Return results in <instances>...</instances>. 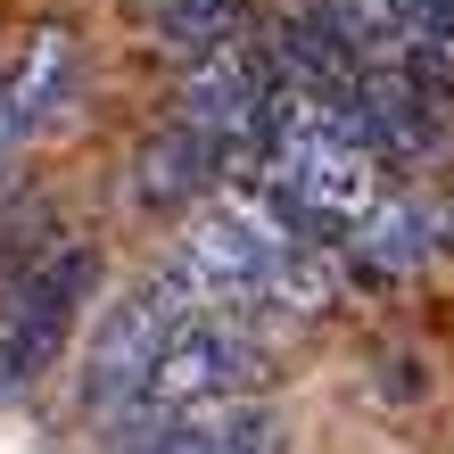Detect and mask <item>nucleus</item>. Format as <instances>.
I'll list each match as a JSON object with an SVG mask.
<instances>
[{"label": "nucleus", "instance_id": "nucleus-6", "mask_svg": "<svg viewBox=\"0 0 454 454\" xmlns=\"http://www.w3.org/2000/svg\"><path fill=\"white\" fill-rule=\"evenodd\" d=\"M74 83H83V50H74V34H67V25H34V34L17 42V59L0 67V166H17V157L67 116Z\"/></svg>", "mask_w": 454, "mask_h": 454}, {"label": "nucleus", "instance_id": "nucleus-13", "mask_svg": "<svg viewBox=\"0 0 454 454\" xmlns=\"http://www.w3.org/2000/svg\"><path fill=\"white\" fill-rule=\"evenodd\" d=\"M34 231H50V215H42V207H34V215H17V207L0 215V298H9V289L25 281V264L42 256V248H34Z\"/></svg>", "mask_w": 454, "mask_h": 454}, {"label": "nucleus", "instance_id": "nucleus-4", "mask_svg": "<svg viewBox=\"0 0 454 454\" xmlns=\"http://www.w3.org/2000/svg\"><path fill=\"white\" fill-rule=\"evenodd\" d=\"M273 59H264L256 34H231L199 59H182V99L174 116L199 132L207 149H223V166H248L256 141H264V99H273Z\"/></svg>", "mask_w": 454, "mask_h": 454}, {"label": "nucleus", "instance_id": "nucleus-7", "mask_svg": "<svg viewBox=\"0 0 454 454\" xmlns=\"http://www.w3.org/2000/svg\"><path fill=\"white\" fill-rule=\"evenodd\" d=\"M124 454H289V421L264 396H231V405H199V413L124 430Z\"/></svg>", "mask_w": 454, "mask_h": 454}, {"label": "nucleus", "instance_id": "nucleus-11", "mask_svg": "<svg viewBox=\"0 0 454 454\" xmlns=\"http://www.w3.org/2000/svg\"><path fill=\"white\" fill-rule=\"evenodd\" d=\"M347 67H405V0H323Z\"/></svg>", "mask_w": 454, "mask_h": 454}, {"label": "nucleus", "instance_id": "nucleus-1", "mask_svg": "<svg viewBox=\"0 0 454 454\" xmlns=\"http://www.w3.org/2000/svg\"><path fill=\"white\" fill-rule=\"evenodd\" d=\"M166 273L199 298V314H223V323H239V314H323L339 298L331 248L298 239L248 182H223L191 207Z\"/></svg>", "mask_w": 454, "mask_h": 454}, {"label": "nucleus", "instance_id": "nucleus-5", "mask_svg": "<svg viewBox=\"0 0 454 454\" xmlns=\"http://www.w3.org/2000/svg\"><path fill=\"white\" fill-rule=\"evenodd\" d=\"M191 314H199V298L174 273H149L124 306H108V323L91 331V364H83V413H124V396L141 388L157 347L191 323Z\"/></svg>", "mask_w": 454, "mask_h": 454}, {"label": "nucleus", "instance_id": "nucleus-12", "mask_svg": "<svg viewBox=\"0 0 454 454\" xmlns=\"http://www.w3.org/2000/svg\"><path fill=\"white\" fill-rule=\"evenodd\" d=\"M239 9H248V0H132V17H141L174 59H199V50L231 42L239 34Z\"/></svg>", "mask_w": 454, "mask_h": 454}, {"label": "nucleus", "instance_id": "nucleus-10", "mask_svg": "<svg viewBox=\"0 0 454 454\" xmlns=\"http://www.w3.org/2000/svg\"><path fill=\"white\" fill-rule=\"evenodd\" d=\"M264 59H273V74L298 83V91H339L347 74H356V67L339 59V34H331L323 0H281L273 34H264Z\"/></svg>", "mask_w": 454, "mask_h": 454}, {"label": "nucleus", "instance_id": "nucleus-2", "mask_svg": "<svg viewBox=\"0 0 454 454\" xmlns=\"http://www.w3.org/2000/svg\"><path fill=\"white\" fill-rule=\"evenodd\" d=\"M91 298H99V248L91 239H50L25 264V281L0 298V396H25L67 356Z\"/></svg>", "mask_w": 454, "mask_h": 454}, {"label": "nucleus", "instance_id": "nucleus-9", "mask_svg": "<svg viewBox=\"0 0 454 454\" xmlns=\"http://www.w3.org/2000/svg\"><path fill=\"white\" fill-rule=\"evenodd\" d=\"M223 174H231L223 149H207L182 116H166V124L141 141V157H132V199L157 207V215H182V207H199Z\"/></svg>", "mask_w": 454, "mask_h": 454}, {"label": "nucleus", "instance_id": "nucleus-8", "mask_svg": "<svg viewBox=\"0 0 454 454\" xmlns=\"http://www.w3.org/2000/svg\"><path fill=\"white\" fill-rule=\"evenodd\" d=\"M438 231H446L438 207H421L413 191H380L356 215V231H347V264H356L364 281H413L421 264L438 256Z\"/></svg>", "mask_w": 454, "mask_h": 454}, {"label": "nucleus", "instance_id": "nucleus-3", "mask_svg": "<svg viewBox=\"0 0 454 454\" xmlns=\"http://www.w3.org/2000/svg\"><path fill=\"white\" fill-rule=\"evenodd\" d=\"M264 388V339L248 323H223V314H191L166 347H157V364L141 372V388L124 396V430H141V421H166V413H199V405H231V396H256Z\"/></svg>", "mask_w": 454, "mask_h": 454}]
</instances>
